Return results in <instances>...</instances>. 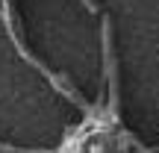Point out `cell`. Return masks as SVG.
<instances>
[{"label": "cell", "mask_w": 159, "mask_h": 153, "mask_svg": "<svg viewBox=\"0 0 159 153\" xmlns=\"http://www.w3.org/2000/svg\"><path fill=\"white\" fill-rule=\"evenodd\" d=\"M156 150H159V144H156V147H150V150H148V153H156Z\"/></svg>", "instance_id": "cell-2"}, {"label": "cell", "mask_w": 159, "mask_h": 153, "mask_svg": "<svg viewBox=\"0 0 159 153\" xmlns=\"http://www.w3.org/2000/svg\"><path fill=\"white\" fill-rule=\"evenodd\" d=\"M0 18H3V27H6V33H9V38H12V44H15V50L21 53V59L24 62H30L35 71H39L41 77L47 79V83L53 85V88L59 91V94L65 97V100H71V103H77L83 112H89L91 109V103H85L83 97L77 94V88H74V83H71L65 74H56L53 68H47L44 62H41L39 56H33L30 53V47H27V41H24V33H21V24H18V12H15V6H12V0H0Z\"/></svg>", "instance_id": "cell-1"}]
</instances>
